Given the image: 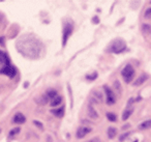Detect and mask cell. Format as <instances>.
<instances>
[{"label": "cell", "mask_w": 151, "mask_h": 142, "mask_svg": "<svg viewBox=\"0 0 151 142\" xmlns=\"http://www.w3.org/2000/svg\"><path fill=\"white\" fill-rule=\"evenodd\" d=\"M16 46L22 55L32 59L37 58L42 49V44L40 42V40L32 34H26L20 38Z\"/></svg>", "instance_id": "obj_1"}, {"label": "cell", "mask_w": 151, "mask_h": 142, "mask_svg": "<svg viewBox=\"0 0 151 142\" xmlns=\"http://www.w3.org/2000/svg\"><path fill=\"white\" fill-rule=\"evenodd\" d=\"M126 49V44L121 38H116L108 46V52L111 53H122Z\"/></svg>", "instance_id": "obj_2"}, {"label": "cell", "mask_w": 151, "mask_h": 142, "mask_svg": "<svg viewBox=\"0 0 151 142\" xmlns=\"http://www.w3.org/2000/svg\"><path fill=\"white\" fill-rule=\"evenodd\" d=\"M121 75L126 83H130L134 77V69L132 67V65L127 64L126 67H124V69L121 72Z\"/></svg>", "instance_id": "obj_3"}, {"label": "cell", "mask_w": 151, "mask_h": 142, "mask_svg": "<svg viewBox=\"0 0 151 142\" xmlns=\"http://www.w3.org/2000/svg\"><path fill=\"white\" fill-rule=\"evenodd\" d=\"M73 31V24L71 22H67L64 25V28H63V34H62V46L64 47L67 43V40L68 38L71 36Z\"/></svg>", "instance_id": "obj_4"}, {"label": "cell", "mask_w": 151, "mask_h": 142, "mask_svg": "<svg viewBox=\"0 0 151 142\" xmlns=\"http://www.w3.org/2000/svg\"><path fill=\"white\" fill-rule=\"evenodd\" d=\"M105 91H106V98H107V104L108 105H113L116 103V94L111 88L105 86Z\"/></svg>", "instance_id": "obj_5"}, {"label": "cell", "mask_w": 151, "mask_h": 142, "mask_svg": "<svg viewBox=\"0 0 151 142\" xmlns=\"http://www.w3.org/2000/svg\"><path fill=\"white\" fill-rule=\"evenodd\" d=\"M0 73L3 75L7 76L9 78H14L17 74V70L13 67V65H9V67H3L0 70Z\"/></svg>", "instance_id": "obj_6"}, {"label": "cell", "mask_w": 151, "mask_h": 142, "mask_svg": "<svg viewBox=\"0 0 151 142\" xmlns=\"http://www.w3.org/2000/svg\"><path fill=\"white\" fill-rule=\"evenodd\" d=\"M91 132V129L88 127H80L78 130H77V138L79 139H82L84 138L87 134H89Z\"/></svg>", "instance_id": "obj_7"}, {"label": "cell", "mask_w": 151, "mask_h": 142, "mask_svg": "<svg viewBox=\"0 0 151 142\" xmlns=\"http://www.w3.org/2000/svg\"><path fill=\"white\" fill-rule=\"evenodd\" d=\"M87 113H88L89 117H91V118L96 119L97 117H99V114H97L96 110L94 109V107H93L92 104H89L88 105V107H87Z\"/></svg>", "instance_id": "obj_8"}, {"label": "cell", "mask_w": 151, "mask_h": 142, "mask_svg": "<svg viewBox=\"0 0 151 142\" xmlns=\"http://www.w3.org/2000/svg\"><path fill=\"white\" fill-rule=\"evenodd\" d=\"M0 61H1V63H2L4 67H9V65H11L9 64V58L4 51H1V52H0Z\"/></svg>", "instance_id": "obj_9"}, {"label": "cell", "mask_w": 151, "mask_h": 142, "mask_svg": "<svg viewBox=\"0 0 151 142\" xmlns=\"http://www.w3.org/2000/svg\"><path fill=\"white\" fill-rule=\"evenodd\" d=\"M13 121H14V123H19V125H21V123H24L26 121V117L24 116L22 113H17V114H15V116H14Z\"/></svg>", "instance_id": "obj_10"}, {"label": "cell", "mask_w": 151, "mask_h": 142, "mask_svg": "<svg viewBox=\"0 0 151 142\" xmlns=\"http://www.w3.org/2000/svg\"><path fill=\"white\" fill-rule=\"evenodd\" d=\"M51 112H52L55 116L62 117L63 115H64V106H61V107H59V108H57V109H53V110H51Z\"/></svg>", "instance_id": "obj_11"}, {"label": "cell", "mask_w": 151, "mask_h": 142, "mask_svg": "<svg viewBox=\"0 0 151 142\" xmlns=\"http://www.w3.org/2000/svg\"><path fill=\"white\" fill-rule=\"evenodd\" d=\"M147 79H148V76H147L146 74H142V76H141V77H139L138 79H137L136 81L134 82V86L142 85V84L144 83L145 81H147Z\"/></svg>", "instance_id": "obj_12"}, {"label": "cell", "mask_w": 151, "mask_h": 142, "mask_svg": "<svg viewBox=\"0 0 151 142\" xmlns=\"http://www.w3.org/2000/svg\"><path fill=\"white\" fill-rule=\"evenodd\" d=\"M151 128V119L149 120H145L143 122H141V125H139L138 129L139 130H147V129H150Z\"/></svg>", "instance_id": "obj_13"}, {"label": "cell", "mask_w": 151, "mask_h": 142, "mask_svg": "<svg viewBox=\"0 0 151 142\" xmlns=\"http://www.w3.org/2000/svg\"><path fill=\"white\" fill-rule=\"evenodd\" d=\"M50 103H51V106H53V107L59 106V105L62 103V98H61L60 96H55L54 99H52Z\"/></svg>", "instance_id": "obj_14"}, {"label": "cell", "mask_w": 151, "mask_h": 142, "mask_svg": "<svg viewBox=\"0 0 151 142\" xmlns=\"http://www.w3.org/2000/svg\"><path fill=\"white\" fill-rule=\"evenodd\" d=\"M132 112H134V108H127L123 112V114H122V119H123V120H127L130 117V115L132 114Z\"/></svg>", "instance_id": "obj_15"}, {"label": "cell", "mask_w": 151, "mask_h": 142, "mask_svg": "<svg viewBox=\"0 0 151 142\" xmlns=\"http://www.w3.org/2000/svg\"><path fill=\"white\" fill-rule=\"evenodd\" d=\"M116 135H117V129L113 127H110L108 129V137L110 139H113L114 137H116Z\"/></svg>", "instance_id": "obj_16"}, {"label": "cell", "mask_w": 151, "mask_h": 142, "mask_svg": "<svg viewBox=\"0 0 151 142\" xmlns=\"http://www.w3.org/2000/svg\"><path fill=\"white\" fill-rule=\"evenodd\" d=\"M47 96H48V98L50 99V100H52V99H54L55 96H57L58 94H57V91L54 89H49L48 91H47Z\"/></svg>", "instance_id": "obj_17"}, {"label": "cell", "mask_w": 151, "mask_h": 142, "mask_svg": "<svg viewBox=\"0 0 151 142\" xmlns=\"http://www.w3.org/2000/svg\"><path fill=\"white\" fill-rule=\"evenodd\" d=\"M20 131H21V129H20V128H16V129H13L9 133V138H14L15 136H17L18 134L20 133Z\"/></svg>", "instance_id": "obj_18"}, {"label": "cell", "mask_w": 151, "mask_h": 142, "mask_svg": "<svg viewBox=\"0 0 151 142\" xmlns=\"http://www.w3.org/2000/svg\"><path fill=\"white\" fill-rule=\"evenodd\" d=\"M50 100V99L48 98V96H40V100H37V102L40 103V104H42V105H46L47 103H48V101Z\"/></svg>", "instance_id": "obj_19"}, {"label": "cell", "mask_w": 151, "mask_h": 142, "mask_svg": "<svg viewBox=\"0 0 151 142\" xmlns=\"http://www.w3.org/2000/svg\"><path fill=\"white\" fill-rule=\"evenodd\" d=\"M107 118L109 119L110 121H116L117 120V116H116V114H114L113 112H108L107 113Z\"/></svg>", "instance_id": "obj_20"}, {"label": "cell", "mask_w": 151, "mask_h": 142, "mask_svg": "<svg viewBox=\"0 0 151 142\" xmlns=\"http://www.w3.org/2000/svg\"><path fill=\"white\" fill-rule=\"evenodd\" d=\"M114 88H115V90L118 92V93L121 94V85H120V83H119L118 80H116V81L114 82Z\"/></svg>", "instance_id": "obj_21"}, {"label": "cell", "mask_w": 151, "mask_h": 142, "mask_svg": "<svg viewBox=\"0 0 151 142\" xmlns=\"http://www.w3.org/2000/svg\"><path fill=\"white\" fill-rule=\"evenodd\" d=\"M129 135H130V132H126V133L122 134V135H121V136H120V137H119V141H120V142H123L124 140H125L126 138H127V137H128V136H129Z\"/></svg>", "instance_id": "obj_22"}, {"label": "cell", "mask_w": 151, "mask_h": 142, "mask_svg": "<svg viewBox=\"0 0 151 142\" xmlns=\"http://www.w3.org/2000/svg\"><path fill=\"white\" fill-rule=\"evenodd\" d=\"M143 31L145 33H151V27L149 25H143Z\"/></svg>", "instance_id": "obj_23"}, {"label": "cell", "mask_w": 151, "mask_h": 142, "mask_svg": "<svg viewBox=\"0 0 151 142\" xmlns=\"http://www.w3.org/2000/svg\"><path fill=\"white\" fill-rule=\"evenodd\" d=\"M96 77H97V74H96V73H94L93 75H88L86 78H87V79H89V80H93V79H95Z\"/></svg>", "instance_id": "obj_24"}, {"label": "cell", "mask_w": 151, "mask_h": 142, "mask_svg": "<svg viewBox=\"0 0 151 142\" xmlns=\"http://www.w3.org/2000/svg\"><path fill=\"white\" fill-rule=\"evenodd\" d=\"M150 17H151V7L147 9L146 13H145V18H150Z\"/></svg>", "instance_id": "obj_25"}, {"label": "cell", "mask_w": 151, "mask_h": 142, "mask_svg": "<svg viewBox=\"0 0 151 142\" xmlns=\"http://www.w3.org/2000/svg\"><path fill=\"white\" fill-rule=\"evenodd\" d=\"M87 142H101V140H99V137H94V138H92V139H90L89 141H87Z\"/></svg>", "instance_id": "obj_26"}, {"label": "cell", "mask_w": 151, "mask_h": 142, "mask_svg": "<svg viewBox=\"0 0 151 142\" xmlns=\"http://www.w3.org/2000/svg\"><path fill=\"white\" fill-rule=\"evenodd\" d=\"M33 122H34V125H37V127L40 128V129H42V125H40V121H37V120H34Z\"/></svg>", "instance_id": "obj_27"}]
</instances>
